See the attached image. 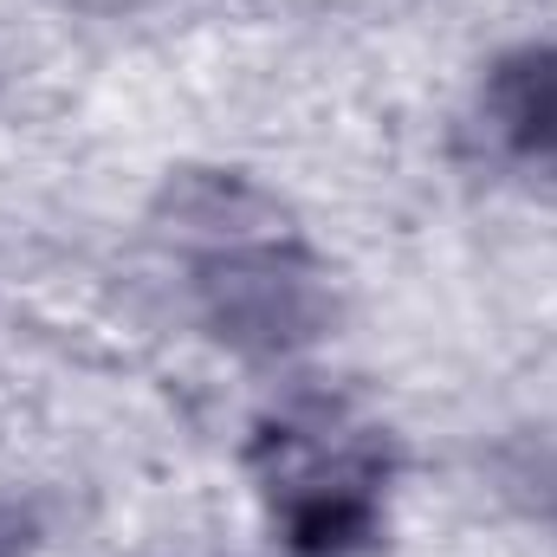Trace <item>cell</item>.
Segmentation results:
<instances>
[{
    "label": "cell",
    "instance_id": "cell-2",
    "mask_svg": "<svg viewBox=\"0 0 557 557\" xmlns=\"http://www.w3.org/2000/svg\"><path fill=\"white\" fill-rule=\"evenodd\" d=\"M486 117L519 156H557V52H519L486 85Z\"/></svg>",
    "mask_w": 557,
    "mask_h": 557
},
{
    "label": "cell",
    "instance_id": "cell-1",
    "mask_svg": "<svg viewBox=\"0 0 557 557\" xmlns=\"http://www.w3.org/2000/svg\"><path fill=\"white\" fill-rule=\"evenodd\" d=\"M278 467H273V499L285 512V539L305 557H337L350 539L370 532V486L376 460L363 434L344 421H285L278 428Z\"/></svg>",
    "mask_w": 557,
    "mask_h": 557
}]
</instances>
